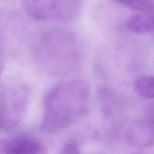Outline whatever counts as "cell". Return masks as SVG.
Returning <instances> with one entry per match:
<instances>
[{
	"mask_svg": "<svg viewBox=\"0 0 154 154\" xmlns=\"http://www.w3.org/2000/svg\"><path fill=\"white\" fill-rule=\"evenodd\" d=\"M126 28L132 32L146 34L154 31V9L137 12L129 18Z\"/></svg>",
	"mask_w": 154,
	"mask_h": 154,
	"instance_id": "6",
	"label": "cell"
},
{
	"mask_svg": "<svg viewBox=\"0 0 154 154\" xmlns=\"http://www.w3.org/2000/svg\"><path fill=\"white\" fill-rule=\"evenodd\" d=\"M30 88L21 80L11 78L0 83V129L10 131L24 117L29 102Z\"/></svg>",
	"mask_w": 154,
	"mask_h": 154,
	"instance_id": "2",
	"label": "cell"
},
{
	"mask_svg": "<svg viewBox=\"0 0 154 154\" xmlns=\"http://www.w3.org/2000/svg\"><path fill=\"white\" fill-rule=\"evenodd\" d=\"M149 116L148 117L149 118L152 119V120H154V104L151 105L149 108Z\"/></svg>",
	"mask_w": 154,
	"mask_h": 154,
	"instance_id": "10",
	"label": "cell"
},
{
	"mask_svg": "<svg viewBox=\"0 0 154 154\" xmlns=\"http://www.w3.org/2000/svg\"><path fill=\"white\" fill-rule=\"evenodd\" d=\"M1 154H48L42 143L31 137L15 135L0 140Z\"/></svg>",
	"mask_w": 154,
	"mask_h": 154,
	"instance_id": "4",
	"label": "cell"
},
{
	"mask_svg": "<svg viewBox=\"0 0 154 154\" xmlns=\"http://www.w3.org/2000/svg\"><path fill=\"white\" fill-rule=\"evenodd\" d=\"M126 139L134 147H154V120L148 117L134 122L128 128Z\"/></svg>",
	"mask_w": 154,
	"mask_h": 154,
	"instance_id": "5",
	"label": "cell"
},
{
	"mask_svg": "<svg viewBox=\"0 0 154 154\" xmlns=\"http://www.w3.org/2000/svg\"><path fill=\"white\" fill-rule=\"evenodd\" d=\"M120 4L137 12L154 9V0H115Z\"/></svg>",
	"mask_w": 154,
	"mask_h": 154,
	"instance_id": "8",
	"label": "cell"
},
{
	"mask_svg": "<svg viewBox=\"0 0 154 154\" xmlns=\"http://www.w3.org/2000/svg\"><path fill=\"white\" fill-rule=\"evenodd\" d=\"M4 68H5L4 63H3V62L2 61V60H0V76H1L2 74L3 73V71H4Z\"/></svg>",
	"mask_w": 154,
	"mask_h": 154,
	"instance_id": "11",
	"label": "cell"
},
{
	"mask_svg": "<svg viewBox=\"0 0 154 154\" xmlns=\"http://www.w3.org/2000/svg\"><path fill=\"white\" fill-rule=\"evenodd\" d=\"M60 154H81V150L78 144L72 141L66 143L63 146Z\"/></svg>",
	"mask_w": 154,
	"mask_h": 154,
	"instance_id": "9",
	"label": "cell"
},
{
	"mask_svg": "<svg viewBox=\"0 0 154 154\" xmlns=\"http://www.w3.org/2000/svg\"><path fill=\"white\" fill-rule=\"evenodd\" d=\"M26 11L40 21L66 22L75 19L81 10V0H23Z\"/></svg>",
	"mask_w": 154,
	"mask_h": 154,
	"instance_id": "3",
	"label": "cell"
},
{
	"mask_svg": "<svg viewBox=\"0 0 154 154\" xmlns=\"http://www.w3.org/2000/svg\"><path fill=\"white\" fill-rule=\"evenodd\" d=\"M89 98L90 89L83 81L75 80L56 86L45 99L42 130L57 132L82 119L88 113Z\"/></svg>",
	"mask_w": 154,
	"mask_h": 154,
	"instance_id": "1",
	"label": "cell"
},
{
	"mask_svg": "<svg viewBox=\"0 0 154 154\" xmlns=\"http://www.w3.org/2000/svg\"><path fill=\"white\" fill-rule=\"evenodd\" d=\"M134 90L136 94L145 99H154V76L141 75L135 80Z\"/></svg>",
	"mask_w": 154,
	"mask_h": 154,
	"instance_id": "7",
	"label": "cell"
}]
</instances>
